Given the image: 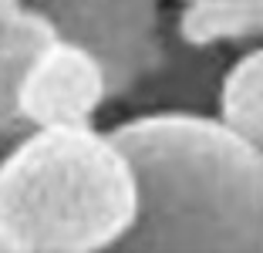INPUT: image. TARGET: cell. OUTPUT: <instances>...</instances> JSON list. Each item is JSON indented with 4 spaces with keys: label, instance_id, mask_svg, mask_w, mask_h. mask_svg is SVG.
Here are the masks:
<instances>
[{
    "label": "cell",
    "instance_id": "obj_1",
    "mask_svg": "<svg viewBox=\"0 0 263 253\" xmlns=\"http://www.w3.org/2000/svg\"><path fill=\"white\" fill-rule=\"evenodd\" d=\"M108 135L139 186V216L118 250H263V149L219 112L159 108Z\"/></svg>",
    "mask_w": 263,
    "mask_h": 253
},
{
    "label": "cell",
    "instance_id": "obj_2",
    "mask_svg": "<svg viewBox=\"0 0 263 253\" xmlns=\"http://www.w3.org/2000/svg\"><path fill=\"white\" fill-rule=\"evenodd\" d=\"M139 216L128 155L91 125L34 129L0 159V220L34 253L118 246Z\"/></svg>",
    "mask_w": 263,
    "mask_h": 253
},
{
    "label": "cell",
    "instance_id": "obj_3",
    "mask_svg": "<svg viewBox=\"0 0 263 253\" xmlns=\"http://www.w3.org/2000/svg\"><path fill=\"white\" fill-rule=\"evenodd\" d=\"M51 17L64 41L98 58L108 78V98H132L162 68L169 34L162 0H31Z\"/></svg>",
    "mask_w": 263,
    "mask_h": 253
},
{
    "label": "cell",
    "instance_id": "obj_4",
    "mask_svg": "<svg viewBox=\"0 0 263 253\" xmlns=\"http://www.w3.org/2000/svg\"><path fill=\"white\" fill-rule=\"evenodd\" d=\"M108 98V78L91 51L74 41H51L27 71L21 108L34 129L51 125H91Z\"/></svg>",
    "mask_w": 263,
    "mask_h": 253
},
{
    "label": "cell",
    "instance_id": "obj_5",
    "mask_svg": "<svg viewBox=\"0 0 263 253\" xmlns=\"http://www.w3.org/2000/svg\"><path fill=\"white\" fill-rule=\"evenodd\" d=\"M58 38L51 17L31 0H0V146H14L34 132L21 108V88L41 51Z\"/></svg>",
    "mask_w": 263,
    "mask_h": 253
},
{
    "label": "cell",
    "instance_id": "obj_6",
    "mask_svg": "<svg viewBox=\"0 0 263 253\" xmlns=\"http://www.w3.org/2000/svg\"><path fill=\"white\" fill-rule=\"evenodd\" d=\"M216 112L236 132L263 149V44L240 54L226 68L219 84Z\"/></svg>",
    "mask_w": 263,
    "mask_h": 253
},
{
    "label": "cell",
    "instance_id": "obj_7",
    "mask_svg": "<svg viewBox=\"0 0 263 253\" xmlns=\"http://www.w3.org/2000/svg\"><path fill=\"white\" fill-rule=\"evenodd\" d=\"M186 4H209V7L230 10L240 21H247L256 34H263V0H186Z\"/></svg>",
    "mask_w": 263,
    "mask_h": 253
},
{
    "label": "cell",
    "instance_id": "obj_8",
    "mask_svg": "<svg viewBox=\"0 0 263 253\" xmlns=\"http://www.w3.org/2000/svg\"><path fill=\"white\" fill-rule=\"evenodd\" d=\"M21 250H24L21 237H17V233L10 230L7 223L0 220V253H21Z\"/></svg>",
    "mask_w": 263,
    "mask_h": 253
}]
</instances>
